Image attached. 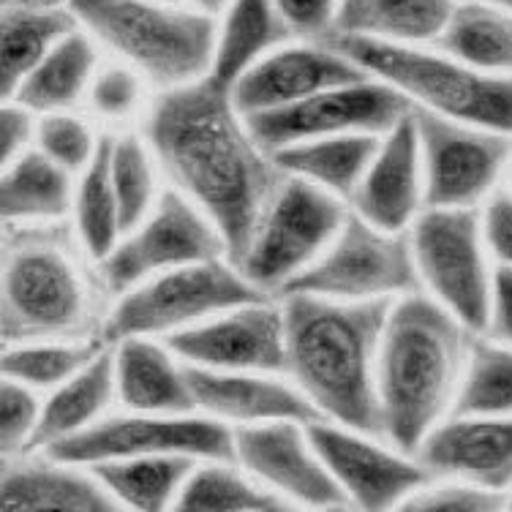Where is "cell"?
<instances>
[{"label":"cell","instance_id":"6da1fadb","mask_svg":"<svg viewBox=\"0 0 512 512\" xmlns=\"http://www.w3.org/2000/svg\"><path fill=\"white\" fill-rule=\"evenodd\" d=\"M139 134L167 188L205 213L232 262L243 254L284 172L248 126L232 90L213 77L158 90Z\"/></svg>","mask_w":512,"mask_h":512},{"label":"cell","instance_id":"7a4b0ae2","mask_svg":"<svg viewBox=\"0 0 512 512\" xmlns=\"http://www.w3.org/2000/svg\"><path fill=\"white\" fill-rule=\"evenodd\" d=\"M281 300L286 379L306 395L319 420L382 436L376 365L393 303H341L306 295Z\"/></svg>","mask_w":512,"mask_h":512},{"label":"cell","instance_id":"3957f363","mask_svg":"<svg viewBox=\"0 0 512 512\" xmlns=\"http://www.w3.org/2000/svg\"><path fill=\"white\" fill-rule=\"evenodd\" d=\"M474 333L423 292L395 300L376 365L382 436L417 455L450 417Z\"/></svg>","mask_w":512,"mask_h":512},{"label":"cell","instance_id":"277c9868","mask_svg":"<svg viewBox=\"0 0 512 512\" xmlns=\"http://www.w3.org/2000/svg\"><path fill=\"white\" fill-rule=\"evenodd\" d=\"M109 297L69 224L6 227L3 346L41 338H101ZM104 341V338H101Z\"/></svg>","mask_w":512,"mask_h":512},{"label":"cell","instance_id":"5b68a950","mask_svg":"<svg viewBox=\"0 0 512 512\" xmlns=\"http://www.w3.org/2000/svg\"><path fill=\"white\" fill-rule=\"evenodd\" d=\"M79 28L150 88L172 90L210 77L216 20L167 0H71Z\"/></svg>","mask_w":512,"mask_h":512},{"label":"cell","instance_id":"8992f818","mask_svg":"<svg viewBox=\"0 0 512 512\" xmlns=\"http://www.w3.org/2000/svg\"><path fill=\"white\" fill-rule=\"evenodd\" d=\"M368 77L404 96L412 109L512 139V74L474 69L428 47H395L357 39H330Z\"/></svg>","mask_w":512,"mask_h":512},{"label":"cell","instance_id":"52a82bcc","mask_svg":"<svg viewBox=\"0 0 512 512\" xmlns=\"http://www.w3.org/2000/svg\"><path fill=\"white\" fill-rule=\"evenodd\" d=\"M256 297L267 295L248 284L229 256H218L161 273L109 300L101 338L109 346L126 338L169 341Z\"/></svg>","mask_w":512,"mask_h":512},{"label":"cell","instance_id":"ba28073f","mask_svg":"<svg viewBox=\"0 0 512 512\" xmlns=\"http://www.w3.org/2000/svg\"><path fill=\"white\" fill-rule=\"evenodd\" d=\"M346 216V202L306 180L284 175L235 265L262 295L281 297L325 254Z\"/></svg>","mask_w":512,"mask_h":512},{"label":"cell","instance_id":"9c48e42d","mask_svg":"<svg viewBox=\"0 0 512 512\" xmlns=\"http://www.w3.org/2000/svg\"><path fill=\"white\" fill-rule=\"evenodd\" d=\"M420 292L472 330L488 333L496 265L485 246L480 210L425 207L409 229Z\"/></svg>","mask_w":512,"mask_h":512},{"label":"cell","instance_id":"30bf717a","mask_svg":"<svg viewBox=\"0 0 512 512\" xmlns=\"http://www.w3.org/2000/svg\"><path fill=\"white\" fill-rule=\"evenodd\" d=\"M420 292L409 232H384L349 210L344 227L281 297L306 295L341 303H395Z\"/></svg>","mask_w":512,"mask_h":512},{"label":"cell","instance_id":"8fae6325","mask_svg":"<svg viewBox=\"0 0 512 512\" xmlns=\"http://www.w3.org/2000/svg\"><path fill=\"white\" fill-rule=\"evenodd\" d=\"M232 442V428L207 414L115 409L90 431L44 455L79 469L153 455H180L191 461H232Z\"/></svg>","mask_w":512,"mask_h":512},{"label":"cell","instance_id":"7c38bea8","mask_svg":"<svg viewBox=\"0 0 512 512\" xmlns=\"http://www.w3.org/2000/svg\"><path fill=\"white\" fill-rule=\"evenodd\" d=\"M218 256L229 254L213 221L183 194L167 188L148 216L120 237L107 259H101L96 273L109 300H115L142 281Z\"/></svg>","mask_w":512,"mask_h":512},{"label":"cell","instance_id":"4fadbf2b","mask_svg":"<svg viewBox=\"0 0 512 512\" xmlns=\"http://www.w3.org/2000/svg\"><path fill=\"white\" fill-rule=\"evenodd\" d=\"M412 112L423 156L425 207L480 210L507 180L512 139L420 109Z\"/></svg>","mask_w":512,"mask_h":512},{"label":"cell","instance_id":"5bb4252c","mask_svg":"<svg viewBox=\"0 0 512 512\" xmlns=\"http://www.w3.org/2000/svg\"><path fill=\"white\" fill-rule=\"evenodd\" d=\"M409 115H412V104L398 90L374 77H363L338 88L322 90L295 107L251 115L246 120L256 142L270 156H276L281 150L311 139L344 137V134L384 137Z\"/></svg>","mask_w":512,"mask_h":512},{"label":"cell","instance_id":"9a60e30c","mask_svg":"<svg viewBox=\"0 0 512 512\" xmlns=\"http://www.w3.org/2000/svg\"><path fill=\"white\" fill-rule=\"evenodd\" d=\"M308 434L344 502L355 512H390L409 493L434 480L417 455L398 450L382 436L327 420L308 425Z\"/></svg>","mask_w":512,"mask_h":512},{"label":"cell","instance_id":"2e32d148","mask_svg":"<svg viewBox=\"0 0 512 512\" xmlns=\"http://www.w3.org/2000/svg\"><path fill=\"white\" fill-rule=\"evenodd\" d=\"M191 368L286 376V319L281 297H256L167 341Z\"/></svg>","mask_w":512,"mask_h":512},{"label":"cell","instance_id":"e0dca14e","mask_svg":"<svg viewBox=\"0 0 512 512\" xmlns=\"http://www.w3.org/2000/svg\"><path fill=\"white\" fill-rule=\"evenodd\" d=\"M232 434V461L289 507L319 510L346 504L311 442L308 425L267 423L235 428Z\"/></svg>","mask_w":512,"mask_h":512},{"label":"cell","instance_id":"ac0fdd59","mask_svg":"<svg viewBox=\"0 0 512 512\" xmlns=\"http://www.w3.org/2000/svg\"><path fill=\"white\" fill-rule=\"evenodd\" d=\"M368 77L333 41H289L281 50L256 63L232 88L240 112L265 115L295 107L322 90Z\"/></svg>","mask_w":512,"mask_h":512},{"label":"cell","instance_id":"d6986e66","mask_svg":"<svg viewBox=\"0 0 512 512\" xmlns=\"http://www.w3.org/2000/svg\"><path fill=\"white\" fill-rule=\"evenodd\" d=\"M428 472L483 491L512 493V417L450 414L417 450Z\"/></svg>","mask_w":512,"mask_h":512},{"label":"cell","instance_id":"ffe728a7","mask_svg":"<svg viewBox=\"0 0 512 512\" xmlns=\"http://www.w3.org/2000/svg\"><path fill=\"white\" fill-rule=\"evenodd\" d=\"M349 210L384 232H409L423 216L425 172L414 112L379 139Z\"/></svg>","mask_w":512,"mask_h":512},{"label":"cell","instance_id":"44dd1931","mask_svg":"<svg viewBox=\"0 0 512 512\" xmlns=\"http://www.w3.org/2000/svg\"><path fill=\"white\" fill-rule=\"evenodd\" d=\"M194 412L235 428L267 423H319V414L308 398L284 374L259 371H205L191 368Z\"/></svg>","mask_w":512,"mask_h":512},{"label":"cell","instance_id":"7402d4cb","mask_svg":"<svg viewBox=\"0 0 512 512\" xmlns=\"http://www.w3.org/2000/svg\"><path fill=\"white\" fill-rule=\"evenodd\" d=\"M0 512H126L79 466L47 455L3 458Z\"/></svg>","mask_w":512,"mask_h":512},{"label":"cell","instance_id":"603a6c76","mask_svg":"<svg viewBox=\"0 0 512 512\" xmlns=\"http://www.w3.org/2000/svg\"><path fill=\"white\" fill-rule=\"evenodd\" d=\"M118 406L134 412H194L188 365L167 341L126 338L112 346Z\"/></svg>","mask_w":512,"mask_h":512},{"label":"cell","instance_id":"cb8c5ba5","mask_svg":"<svg viewBox=\"0 0 512 512\" xmlns=\"http://www.w3.org/2000/svg\"><path fill=\"white\" fill-rule=\"evenodd\" d=\"M118 406V387H115V365H112V346H107L96 360L85 365L69 382L44 395L41 423L33 453L44 455L71 442L74 436L85 434L101 423Z\"/></svg>","mask_w":512,"mask_h":512},{"label":"cell","instance_id":"d4e9b609","mask_svg":"<svg viewBox=\"0 0 512 512\" xmlns=\"http://www.w3.org/2000/svg\"><path fill=\"white\" fill-rule=\"evenodd\" d=\"M458 0H341L333 39L428 47L442 36Z\"/></svg>","mask_w":512,"mask_h":512},{"label":"cell","instance_id":"484cf974","mask_svg":"<svg viewBox=\"0 0 512 512\" xmlns=\"http://www.w3.org/2000/svg\"><path fill=\"white\" fill-rule=\"evenodd\" d=\"M77 178L58 167L41 150H28L3 164L0 210L6 227L66 224L74 205Z\"/></svg>","mask_w":512,"mask_h":512},{"label":"cell","instance_id":"4316f807","mask_svg":"<svg viewBox=\"0 0 512 512\" xmlns=\"http://www.w3.org/2000/svg\"><path fill=\"white\" fill-rule=\"evenodd\" d=\"M295 41L278 11L276 0H232L216 20V50L210 77L235 88L256 63Z\"/></svg>","mask_w":512,"mask_h":512},{"label":"cell","instance_id":"83f0119b","mask_svg":"<svg viewBox=\"0 0 512 512\" xmlns=\"http://www.w3.org/2000/svg\"><path fill=\"white\" fill-rule=\"evenodd\" d=\"M101 63L104 52L99 44L77 28L30 71L11 99L3 101H20L22 107L33 109L36 115L77 112L79 107H85L90 82Z\"/></svg>","mask_w":512,"mask_h":512},{"label":"cell","instance_id":"f1b7e54d","mask_svg":"<svg viewBox=\"0 0 512 512\" xmlns=\"http://www.w3.org/2000/svg\"><path fill=\"white\" fill-rule=\"evenodd\" d=\"M79 28L69 6L3 3L0 14V93L11 99L30 71Z\"/></svg>","mask_w":512,"mask_h":512},{"label":"cell","instance_id":"f546056e","mask_svg":"<svg viewBox=\"0 0 512 512\" xmlns=\"http://www.w3.org/2000/svg\"><path fill=\"white\" fill-rule=\"evenodd\" d=\"M379 139L382 137H374V134L311 139V142H300V145L281 150L273 158L284 175L306 180L349 205L379 148Z\"/></svg>","mask_w":512,"mask_h":512},{"label":"cell","instance_id":"4dcf8cb0","mask_svg":"<svg viewBox=\"0 0 512 512\" xmlns=\"http://www.w3.org/2000/svg\"><path fill=\"white\" fill-rule=\"evenodd\" d=\"M199 461L180 455L126 458L88 469L126 512H172Z\"/></svg>","mask_w":512,"mask_h":512},{"label":"cell","instance_id":"1f68e13d","mask_svg":"<svg viewBox=\"0 0 512 512\" xmlns=\"http://www.w3.org/2000/svg\"><path fill=\"white\" fill-rule=\"evenodd\" d=\"M434 47L474 69L512 74V11L488 0H458Z\"/></svg>","mask_w":512,"mask_h":512},{"label":"cell","instance_id":"d6a6232c","mask_svg":"<svg viewBox=\"0 0 512 512\" xmlns=\"http://www.w3.org/2000/svg\"><path fill=\"white\" fill-rule=\"evenodd\" d=\"M172 512H300L235 461H199Z\"/></svg>","mask_w":512,"mask_h":512},{"label":"cell","instance_id":"836d02e7","mask_svg":"<svg viewBox=\"0 0 512 512\" xmlns=\"http://www.w3.org/2000/svg\"><path fill=\"white\" fill-rule=\"evenodd\" d=\"M109 180L115 188V199L120 207L123 235L137 227L142 218L158 205V199L167 191V180L161 175L153 150L145 137L137 131L107 134Z\"/></svg>","mask_w":512,"mask_h":512},{"label":"cell","instance_id":"e575fe53","mask_svg":"<svg viewBox=\"0 0 512 512\" xmlns=\"http://www.w3.org/2000/svg\"><path fill=\"white\" fill-rule=\"evenodd\" d=\"M107 346L101 338H41L9 344L3 346V379L47 395L93 363Z\"/></svg>","mask_w":512,"mask_h":512},{"label":"cell","instance_id":"d590c367","mask_svg":"<svg viewBox=\"0 0 512 512\" xmlns=\"http://www.w3.org/2000/svg\"><path fill=\"white\" fill-rule=\"evenodd\" d=\"M69 227L77 237L79 248L93 265L107 259L109 251L118 246V240L123 237L120 207L112 180H109L107 134H104L99 156L93 158V164L77 178Z\"/></svg>","mask_w":512,"mask_h":512},{"label":"cell","instance_id":"8d00e7d4","mask_svg":"<svg viewBox=\"0 0 512 512\" xmlns=\"http://www.w3.org/2000/svg\"><path fill=\"white\" fill-rule=\"evenodd\" d=\"M450 414L512 417V349L493 335H474Z\"/></svg>","mask_w":512,"mask_h":512},{"label":"cell","instance_id":"74e56055","mask_svg":"<svg viewBox=\"0 0 512 512\" xmlns=\"http://www.w3.org/2000/svg\"><path fill=\"white\" fill-rule=\"evenodd\" d=\"M156 90L139 71L120 60H104L90 82L85 107L93 118L104 120L107 126H123L128 120L145 118Z\"/></svg>","mask_w":512,"mask_h":512},{"label":"cell","instance_id":"f35d334b","mask_svg":"<svg viewBox=\"0 0 512 512\" xmlns=\"http://www.w3.org/2000/svg\"><path fill=\"white\" fill-rule=\"evenodd\" d=\"M101 145H104V134H99L93 123L79 112H55L39 118L36 150L71 172L74 178H79L93 164Z\"/></svg>","mask_w":512,"mask_h":512},{"label":"cell","instance_id":"ab89813d","mask_svg":"<svg viewBox=\"0 0 512 512\" xmlns=\"http://www.w3.org/2000/svg\"><path fill=\"white\" fill-rule=\"evenodd\" d=\"M390 512H510V496L434 477Z\"/></svg>","mask_w":512,"mask_h":512},{"label":"cell","instance_id":"60d3db41","mask_svg":"<svg viewBox=\"0 0 512 512\" xmlns=\"http://www.w3.org/2000/svg\"><path fill=\"white\" fill-rule=\"evenodd\" d=\"M44 395L25 384L3 379L0 387V447L3 458H20L33 453L39 434Z\"/></svg>","mask_w":512,"mask_h":512},{"label":"cell","instance_id":"b9f144b4","mask_svg":"<svg viewBox=\"0 0 512 512\" xmlns=\"http://www.w3.org/2000/svg\"><path fill=\"white\" fill-rule=\"evenodd\" d=\"M297 41H330L338 33L341 0H276Z\"/></svg>","mask_w":512,"mask_h":512},{"label":"cell","instance_id":"7bdbcfd3","mask_svg":"<svg viewBox=\"0 0 512 512\" xmlns=\"http://www.w3.org/2000/svg\"><path fill=\"white\" fill-rule=\"evenodd\" d=\"M483 235L496 270L512 273V191L502 186L480 207Z\"/></svg>","mask_w":512,"mask_h":512},{"label":"cell","instance_id":"ee69618b","mask_svg":"<svg viewBox=\"0 0 512 512\" xmlns=\"http://www.w3.org/2000/svg\"><path fill=\"white\" fill-rule=\"evenodd\" d=\"M39 118L33 109L22 107L20 101H3L0 109V156L9 164L22 153L36 148L39 137Z\"/></svg>","mask_w":512,"mask_h":512},{"label":"cell","instance_id":"f6af8a7d","mask_svg":"<svg viewBox=\"0 0 512 512\" xmlns=\"http://www.w3.org/2000/svg\"><path fill=\"white\" fill-rule=\"evenodd\" d=\"M488 335L502 341L512 349V273L499 270L496 273V292H493V311Z\"/></svg>","mask_w":512,"mask_h":512},{"label":"cell","instance_id":"bcb514c9","mask_svg":"<svg viewBox=\"0 0 512 512\" xmlns=\"http://www.w3.org/2000/svg\"><path fill=\"white\" fill-rule=\"evenodd\" d=\"M188 9L199 11V14H205V17H210V20H218L224 11L232 6V0H183Z\"/></svg>","mask_w":512,"mask_h":512},{"label":"cell","instance_id":"7dc6e473","mask_svg":"<svg viewBox=\"0 0 512 512\" xmlns=\"http://www.w3.org/2000/svg\"><path fill=\"white\" fill-rule=\"evenodd\" d=\"M3 3H39V6H69L71 0H3Z\"/></svg>","mask_w":512,"mask_h":512},{"label":"cell","instance_id":"c3c4849f","mask_svg":"<svg viewBox=\"0 0 512 512\" xmlns=\"http://www.w3.org/2000/svg\"><path fill=\"white\" fill-rule=\"evenodd\" d=\"M300 512H355L349 504H330V507H319V510H300Z\"/></svg>","mask_w":512,"mask_h":512},{"label":"cell","instance_id":"681fc988","mask_svg":"<svg viewBox=\"0 0 512 512\" xmlns=\"http://www.w3.org/2000/svg\"><path fill=\"white\" fill-rule=\"evenodd\" d=\"M488 3H496V6H502V9L512 11V0H488Z\"/></svg>","mask_w":512,"mask_h":512},{"label":"cell","instance_id":"f907efd6","mask_svg":"<svg viewBox=\"0 0 512 512\" xmlns=\"http://www.w3.org/2000/svg\"><path fill=\"white\" fill-rule=\"evenodd\" d=\"M504 186L512 191V164H510V169H507V180H504Z\"/></svg>","mask_w":512,"mask_h":512},{"label":"cell","instance_id":"816d5d0a","mask_svg":"<svg viewBox=\"0 0 512 512\" xmlns=\"http://www.w3.org/2000/svg\"><path fill=\"white\" fill-rule=\"evenodd\" d=\"M167 3H183V0H167Z\"/></svg>","mask_w":512,"mask_h":512}]
</instances>
